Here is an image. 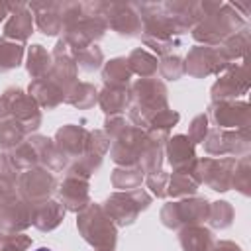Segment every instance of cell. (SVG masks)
Listing matches in <instances>:
<instances>
[{
  "label": "cell",
  "mask_w": 251,
  "mask_h": 251,
  "mask_svg": "<svg viewBox=\"0 0 251 251\" xmlns=\"http://www.w3.org/2000/svg\"><path fill=\"white\" fill-rule=\"evenodd\" d=\"M37 251H51V249H45V247H43V249H37Z\"/></svg>",
  "instance_id": "1"
}]
</instances>
